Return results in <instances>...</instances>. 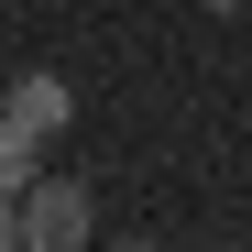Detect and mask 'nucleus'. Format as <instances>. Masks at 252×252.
<instances>
[{
    "instance_id": "423d86ee",
    "label": "nucleus",
    "mask_w": 252,
    "mask_h": 252,
    "mask_svg": "<svg viewBox=\"0 0 252 252\" xmlns=\"http://www.w3.org/2000/svg\"><path fill=\"white\" fill-rule=\"evenodd\" d=\"M110 252H143V241H110Z\"/></svg>"
},
{
    "instance_id": "7ed1b4c3",
    "label": "nucleus",
    "mask_w": 252,
    "mask_h": 252,
    "mask_svg": "<svg viewBox=\"0 0 252 252\" xmlns=\"http://www.w3.org/2000/svg\"><path fill=\"white\" fill-rule=\"evenodd\" d=\"M33 176H44V143H33L22 121H0V197H22Z\"/></svg>"
},
{
    "instance_id": "f257e3e1",
    "label": "nucleus",
    "mask_w": 252,
    "mask_h": 252,
    "mask_svg": "<svg viewBox=\"0 0 252 252\" xmlns=\"http://www.w3.org/2000/svg\"><path fill=\"white\" fill-rule=\"evenodd\" d=\"M22 252H88V187L77 176H33L22 187Z\"/></svg>"
},
{
    "instance_id": "f03ea898",
    "label": "nucleus",
    "mask_w": 252,
    "mask_h": 252,
    "mask_svg": "<svg viewBox=\"0 0 252 252\" xmlns=\"http://www.w3.org/2000/svg\"><path fill=\"white\" fill-rule=\"evenodd\" d=\"M0 121H22L33 143H55L66 121H77V99H66V77H44V66H33V77H11V88H0Z\"/></svg>"
},
{
    "instance_id": "39448f33",
    "label": "nucleus",
    "mask_w": 252,
    "mask_h": 252,
    "mask_svg": "<svg viewBox=\"0 0 252 252\" xmlns=\"http://www.w3.org/2000/svg\"><path fill=\"white\" fill-rule=\"evenodd\" d=\"M197 11H241V0H197Z\"/></svg>"
},
{
    "instance_id": "20e7f679",
    "label": "nucleus",
    "mask_w": 252,
    "mask_h": 252,
    "mask_svg": "<svg viewBox=\"0 0 252 252\" xmlns=\"http://www.w3.org/2000/svg\"><path fill=\"white\" fill-rule=\"evenodd\" d=\"M0 252H22V197H0Z\"/></svg>"
}]
</instances>
